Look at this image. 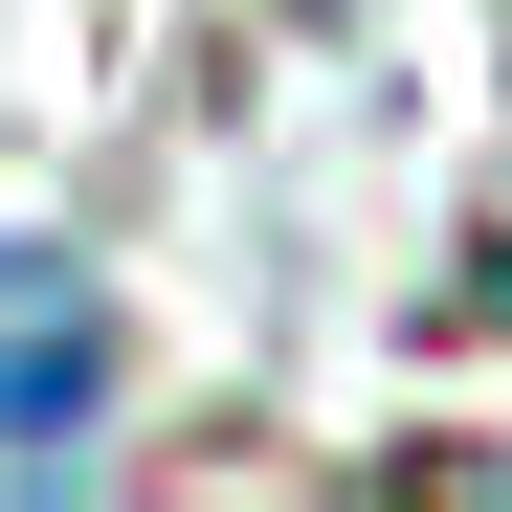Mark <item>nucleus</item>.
Segmentation results:
<instances>
[{"label": "nucleus", "instance_id": "1", "mask_svg": "<svg viewBox=\"0 0 512 512\" xmlns=\"http://www.w3.org/2000/svg\"><path fill=\"white\" fill-rule=\"evenodd\" d=\"M112 423V290L67 245H0V468H67Z\"/></svg>", "mask_w": 512, "mask_h": 512}]
</instances>
